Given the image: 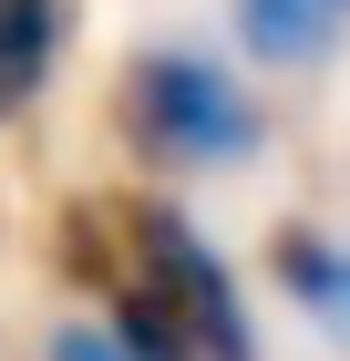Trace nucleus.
<instances>
[{"instance_id": "1", "label": "nucleus", "mask_w": 350, "mask_h": 361, "mask_svg": "<svg viewBox=\"0 0 350 361\" xmlns=\"http://www.w3.org/2000/svg\"><path fill=\"white\" fill-rule=\"evenodd\" d=\"M73 258L82 269H113V289H144L196 361H258V320H247V300H237V269L196 238L186 207L135 196V207H113V258L93 248V227L73 238Z\"/></svg>"}, {"instance_id": "2", "label": "nucleus", "mask_w": 350, "mask_h": 361, "mask_svg": "<svg viewBox=\"0 0 350 361\" xmlns=\"http://www.w3.org/2000/svg\"><path fill=\"white\" fill-rule=\"evenodd\" d=\"M113 114H124L135 155L165 166V176L247 166L258 135H268L258 104H247V83H237L216 52H196V42H155V52H135V62H124V83H113Z\"/></svg>"}, {"instance_id": "3", "label": "nucleus", "mask_w": 350, "mask_h": 361, "mask_svg": "<svg viewBox=\"0 0 350 361\" xmlns=\"http://www.w3.org/2000/svg\"><path fill=\"white\" fill-rule=\"evenodd\" d=\"M340 31H350V0H237V42H247V62H268V73L330 62Z\"/></svg>"}, {"instance_id": "4", "label": "nucleus", "mask_w": 350, "mask_h": 361, "mask_svg": "<svg viewBox=\"0 0 350 361\" xmlns=\"http://www.w3.org/2000/svg\"><path fill=\"white\" fill-rule=\"evenodd\" d=\"M268 269H278V289H289L330 341H350V238H330V227H278Z\"/></svg>"}, {"instance_id": "5", "label": "nucleus", "mask_w": 350, "mask_h": 361, "mask_svg": "<svg viewBox=\"0 0 350 361\" xmlns=\"http://www.w3.org/2000/svg\"><path fill=\"white\" fill-rule=\"evenodd\" d=\"M62 31H73V0H0V124L52 83Z\"/></svg>"}, {"instance_id": "6", "label": "nucleus", "mask_w": 350, "mask_h": 361, "mask_svg": "<svg viewBox=\"0 0 350 361\" xmlns=\"http://www.w3.org/2000/svg\"><path fill=\"white\" fill-rule=\"evenodd\" d=\"M52 361H144V351H124L113 331H82V320H62V331H52Z\"/></svg>"}]
</instances>
